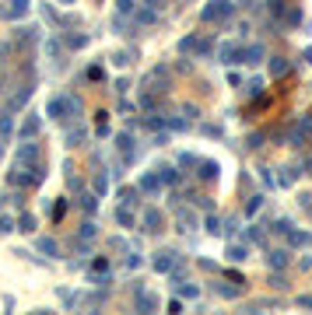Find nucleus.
<instances>
[{"label": "nucleus", "mask_w": 312, "mask_h": 315, "mask_svg": "<svg viewBox=\"0 0 312 315\" xmlns=\"http://www.w3.org/2000/svg\"><path fill=\"white\" fill-rule=\"evenodd\" d=\"M46 112L53 116V119H74V116H77V98H70V95H56V98H49Z\"/></svg>", "instance_id": "obj_1"}, {"label": "nucleus", "mask_w": 312, "mask_h": 315, "mask_svg": "<svg viewBox=\"0 0 312 315\" xmlns=\"http://www.w3.org/2000/svg\"><path fill=\"white\" fill-rule=\"evenodd\" d=\"M231 14H235V4H231V0H211V4L204 7V21H211V25L231 21Z\"/></svg>", "instance_id": "obj_2"}, {"label": "nucleus", "mask_w": 312, "mask_h": 315, "mask_svg": "<svg viewBox=\"0 0 312 315\" xmlns=\"http://www.w3.org/2000/svg\"><path fill=\"white\" fill-rule=\"evenodd\" d=\"M211 49H214V42L200 35H186L179 42V53H193V56H211Z\"/></svg>", "instance_id": "obj_3"}, {"label": "nucleus", "mask_w": 312, "mask_h": 315, "mask_svg": "<svg viewBox=\"0 0 312 315\" xmlns=\"http://www.w3.org/2000/svg\"><path fill=\"white\" fill-rule=\"evenodd\" d=\"M218 60L228 63V67H231V63H239V60H242V46H235V42H221V46H218Z\"/></svg>", "instance_id": "obj_4"}, {"label": "nucleus", "mask_w": 312, "mask_h": 315, "mask_svg": "<svg viewBox=\"0 0 312 315\" xmlns=\"http://www.w3.org/2000/svg\"><path fill=\"white\" fill-rule=\"evenodd\" d=\"M18 161H21V165H28V168H35V165H39V147H35L32 140H28V144L21 140V147H18Z\"/></svg>", "instance_id": "obj_5"}, {"label": "nucleus", "mask_w": 312, "mask_h": 315, "mask_svg": "<svg viewBox=\"0 0 312 315\" xmlns=\"http://www.w3.org/2000/svg\"><path fill=\"white\" fill-rule=\"evenodd\" d=\"M239 63H249V67H253V63H263V46H260V42L242 46V60H239Z\"/></svg>", "instance_id": "obj_6"}, {"label": "nucleus", "mask_w": 312, "mask_h": 315, "mask_svg": "<svg viewBox=\"0 0 312 315\" xmlns=\"http://www.w3.org/2000/svg\"><path fill=\"white\" fill-rule=\"evenodd\" d=\"M176 266V252H158V259H154V270L158 273H169Z\"/></svg>", "instance_id": "obj_7"}, {"label": "nucleus", "mask_w": 312, "mask_h": 315, "mask_svg": "<svg viewBox=\"0 0 312 315\" xmlns=\"http://www.w3.org/2000/svg\"><path fill=\"white\" fill-rule=\"evenodd\" d=\"M162 221H165V217H162V210H147V214H144V228H147V231H158V228H162Z\"/></svg>", "instance_id": "obj_8"}, {"label": "nucleus", "mask_w": 312, "mask_h": 315, "mask_svg": "<svg viewBox=\"0 0 312 315\" xmlns=\"http://www.w3.org/2000/svg\"><path fill=\"white\" fill-rule=\"evenodd\" d=\"M267 263H270V270H281V266H288V252L284 249H274L267 256Z\"/></svg>", "instance_id": "obj_9"}, {"label": "nucleus", "mask_w": 312, "mask_h": 315, "mask_svg": "<svg viewBox=\"0 0 312 315\" xmlns=\"http://www.w3.org/2000/svg\"><path fill=\"white\" fill-rule=\"evenodd\" d=\"M140 189H144V193H158V189H162L158 172H154V175H144V179H140Z\"/></svg>", "instance_id": "obj_10"}, {"label": "nucleus", "mask_w": 312, "mask_h": 315, "mask_svg": "<svg viewBox=\"0 0 312 315\" xmlns=\"http://www.w3.org/2000/svg\"><path fill=\"white\" fill-rule=\"evenodd\" d=\"M28 11V0H11V7H7V18H21Z\"/></svg>", "instance_id": "obj_11"}, {"label": "nucleus", "mask_w": 312, "mask_h": 315, "mask_svg": "<svg viewBox=\"0 0 312 315\" xmlns=\"http://www.w3.org/2000/svg\"><path fill=\"white\" fill-rule=\"evenodd\" d=\"M200 179H207V182L218 179V165L214 161H200Z\"/></svg>", "instance_id": "obj_12"}, {"label": "nucleus", "mask_w": 312, "mask_h": 315, "mask_svg": "<svg viewBox=\"0 0 312 315\" xmlns=\"http://www.w3.org/2000/svg\"><path fill=\"white\" fill-rule=\"evenodd\" d=\"M284 74H288V60H281V56H277L274 63H270V77H284Z\"/></svg>", "instance_id": "obj_13"}, {"label": "nucleus", "mask_w": 312, "mask_h": 315, "mask_svg": "<svg viewBox=\"0 0 312 315\" xmlns=\"http://www.w3.org/2000/svg\"><path fill=\"white\" fill-rule=\"evenodd\" d=\"M39 252H46V256H56V252H60V245H56L53 238H39Z\"/></svg>", "instance_id": "obj_14"}, {"label": "nucleus", "mask_w": 312, "mask_h": 315, "mask_svg": "<svg viewBox=\"0 0 312 315\" xmlns=\"http://www.w3.org/2000/svg\"><path fill=\"white\" fill-rule=\"evenodd\" d=\"M270 14H274V18H284V14H288V0H270Z\"/></svg>", "instance_id": "obj_15"}, {"label": "nucleus", "mask_w": 312, "mask_h": 315, "mask_svg": "<svg viewBox=\"0 0 312 315\" xmlns=\"http://www.w3.org/2000/svg\"><path fill=\"white\" fill-rule=\"evenodd\" d=\"M189 224L197 228V217H193L189 210H182V214H179V231H189Z\"/></svg>", "instance_id": "obj_16"}, {"label": "nucleus", "mask_w": 312, "mask_h": 315, "mask_svg": "<svg viewBox=\"0 0 312 315\" xmlns=\"http://www.w3.org/2000/svg\"><path fill=\"white\" fill-rule=\"evenodd\" d=\"M35 133H39V119L32 116V119H28V123L21 126V140H25V137H35Z\"/></svg>", "instance_id": "obj_17"}, {"label": "nucleus", "mask_w": 312, "mask_h": 315, "mask_svg": "<svg viewBox=\"0 0 312 315\" xmlns=\"http://www.w3.org/2000/svg\"><path fill=\"white\" fill-rule=\"evenodd\" d=\"M158 179L172 186V182H179V172H176V168H158Z\"/></svg>", "instance_id": "obj_18"}, {"label": "nucleus", "mask_w": 312, "mask_h": 315, "mask_svg": "<svg viewBox=\"0 0 312 315\" xmlns=\"http://www.w3.org/2000/svg\"><path fill=\"white\" fill-rule=\"evenodd\" d=\"M309 242H312L309 231H291V245H309Z\"/></svg>", "instance_id": "obj_19"}, {"label": "nucleus", "mask_w": 312, "mask_h": 315, "mask_svg": "<svg viewBox=\"0 0 312 315\" xmlns=\"http://www.w3.org/2000/svg\"><path fill=\"white\" fill-rule=\"evenodd\" d=\"M7 231H14V217L11 214H0V235H7Z\"/></svg>", "instance_id": "obj_20"}, {"label": "nucleus", "mask_w": 312, "mask_h": 315, "mask_svg": "<svg viewBox=\"0 0 312 315\" xmlns=\"http://www.w3.org/2000/svg\"><path fill=\"white\" fill-rule=\"evenodd\" d=\"M137 305H140L144 312H154V308H158V301H154L151 294H140V301H137Z\"/></svg>", "instance_id": "obj_21"}, {"label": "nucleus", "mask_w": 312, "mask_h": 315, "mask_svg": "<svg viewBox=\"0 0 312 315\" xmlns=\"http://www.w3.org/2000/svg\"><path fill=\"white\" fill-rule=\"evenodd\" d=\"M18 228H21V231H32V228H35V217H32V214H21V217H18Z\"/></svg>", "instance_id": "obj_22"}, {"label": "nucleus", "mask_w": 312, "mask_h": 315, "mask_svg": "<svg viewBox=\"0 0 312 315\" xmlns=\"http://www.w3.org/2000/svg\"><path fill=\"white\" fill-rule=\"evenodd\" d=\"M246 238H249V242H256V245H263V242H267L260 228H249V231H246Z\"/></svg>", "instance_id": "obj_23"}, {"label": "nucleus", "mask_w": 312, "mask_h": 315, "mask_svg": "<svg viewBox=\"0 0 312 315\" xmlns=\"http://www.w3.org/2000/svg\"><path fill=\"white\" fill-rule=\"evenodd\" d=\"M228 256H231V259H235V263H239V259H246L249 252H246L242 245H231V249H228Z\"/></svg>", "instance_id": "obj_24"}, {"label": "nucleus", "mask_w": 312, "mask_h": 315, "mask_svg": "<svg viewBox=\"0 0 312 315\" xmlns=\"http://www.w3.org/2000/svg\"><path fill=\"white\" fill-rule=\"evenodd\" d=\"M218 294H224V298H239V287H228V284H218Z\"/></svg>", "instance_id": "obj_25"}, {"label": "nucleus", "mask_w": 312, "mask_h": 315, "mask_svg": "<svg viewBox=\"0 0 312 315\" xmlns=\"http://www.w3.org/2000/svg\"><path fill=\"white\" fill-rule=\"evenodd\" d=\"M116 221H120L123 228H130V224H134V214H130V210H120V214H116Z\"/></svg>", "instance_id": "obj_26"}, {"label": "nucleus", "mask_w": 312, "mask_h": 315, "mask_svg": "<svg viewBox=\"0 0 312 315\" xmlns=\"http://www.w3.org/2000/svg\"><path fill=\"white\" fill-rule=\"evenodd\" d=\"M298 130H305V133H312V116H302V119H298Z\"/></svg>", "instance_id": "obj_27"}, {"label": "nucleus", "mask_w": 312, "mask_h": 315, "mask_svg": "<svg viewBox=\"0 0 312 315\" xmlns=\"http://www.w3.org/2000/svg\"><path fill=\"white\" fill-rule=\"evenodd\" d=\"M263 91V81H260V77H253V81H249V95H260Z\"/></svg>", "instance_id": "obj_28"}, {"label": "nucleus", "mask_w": 312, "mask_h": 315, "mask_svg": "<svg viewBox=\"0 0 312 315\" xmlns=\"http://www.w3.org/2000/svg\"><path fill=\"white\" fill-rule=\"evenodd\" d=\"M260 203H263V200H260V196H253V200L246 203V214H256V210H260Z\"/></svg>", "instance_id": "obj_29"}, {"label": "nucleus", "mask_w": 312, "mask_h": 315, "mask_svg": "<svg viewBox=\"0 0 312 315\" xmlns=\"http://www.w3.org/2000/svg\"><path fill=\"white\" fill-rule=\"evenodd\" d=\"M298 21H302V11L291 7V11H288V25H298Z\"/></svg>", "instance_id": "obj_30"}, {"label": "nucleus", "mask_w": 312, "mask_h": 315, "mask_svg": "<svg viewBox=\"0 0 312 315\" xmlns=\"http://www.w3.org/2000/svg\"><path fill=\"white\" fill-rule=\"evenodd\" d=\"M112 63H116V67H127V63H130V56H127V53H116V56H112Z\"/></svg>", "instance_id": "obj_31"}, {"label": "nucleus", "mask_w": 312, "mask_h": 315, "mask_svg": "<svg viewBox=\"0 0 312 315\" xmlns=\"http://www.w3.org/2000/svg\"><path fill=\"white\" fill-rule=\"evenodd\" d=\"M81 203H85L88 214H95V196H81Z\"/></svg>", "instance_id": "obj_32"}, {"label": "nucleus", "mask_w": 312, "mask_h": 315, "mask_svg": "<svg viewBox=\"0 0 312 315\" xmlns=\"http://www.w3.org/2000/svg\"><path fill=\"white\" fill-rule=\"evenodd\" d=\"M274 228H277V231H284V235H288V231H291V221H284V217H281V221H274Z\"/></svg>", "instance_id": "obj_33"}, {"label": "nucleus", "mask_w": 312, "mask_h": 315, "mask_svg": "<svg viewBox=\"0 0 312 315\" xmlns=\"http://www.w3.org/2000/svg\"><path fill=\"white\" fill-rule=\"evenodd\" d=\"M91 266H95V273H105V270H109V259H95Z\"/></svg>", "instance_id": "obj_34"}, {"label": "nucleus", "mask_w": 312, "mask_h": 315, "mask_svg": "<svg viewBox=\"0 0 312 315\" xmlns=\"http://www.w3.org/2000/svg\"><path fill=\"white\" fill-rule=\"evenodd\" d=\"M81 238H95V224H85L81 228Z\"/></svg>", "instance_id": "obj_35"}, {"label": "nucleus", "mask_w": 312, "mask_h": 315, "mask_svg": "<svg viewBox=\"0 0 312 315\" xmlns=\"http://www.w3.org/2000/svg\"><path fill=\"white\" fill-rule=\"evenodd\" d=\"M298 305H302V308H312V294H302V298H298Z\"/></svg>", "instance_id": "obj_36"}, {"label": "nucleus", "mask_w": 312, "mask_h": 315, "mask_svg": "<svg viewBox=\"0 0 312 315\" xmlns=\"http://www.w3.org/2000/svg\"><path fill=\"white\" fill-rule=\"evenodd\" d=\"M147 4H151V7H162V4H165V0H147Z\"/></svg>", "instance_id": "obj_37"}, {"label": "nucleus", "mask_w": 312, "mask_h": 315, "mask_svg": "<svg viewBox=\"0 0 312 315\" xmlns=\"http://www.w3.org/2000/svg\"><path fill=\"white\" fill-rule=\"evenodd\" d=\"M60 4H70V0H60Z\"/></svg>", "instance_id": "obj_38"}, {"label": "nucleus", "mask_w": 312, "mask_h": 315, "mask_svg": "<svg viewBox=\"0 0 312 315\" xmlns=\"http://www.w3.org/2000/svg\"><path fill=\"white\" fill-rule=\"evenodd\" d=\"M0 154H4V147H0Z\"/></svg>", "instance_id": "obj_39"}]
</instances>
